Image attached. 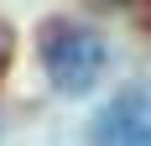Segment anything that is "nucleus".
Returning a JSON list of instances; mask_svg holds the SVG:
<instances>
[{"mask_svg": "<svg viewBox=\"0 0 151 146\" xmlns=\"http://www.w3.org/2000/svg\"><path fill=\"white\" fill-rule=\"evenodd\" d=\"M104 63H109V52L94 26H83V21H47L42 26V68L52 78V89L89 94L104 78Z\"/></svg>", "mask_w": 151, "mask_h": 146, "instance_id": "nucleus-1", "label": "nucleus"}, {"mask_svg": "<svg viewBox=\"0 0 151 146\" xmlns=\"http://www.w3.org/2000/svg\"><path fill=\"white\" fill-rule=\"evenodd\" d=\"M89 146H151V84H130L94 115Z\"/></svg>", "mask_w": 151, "mask_h": 146, "instance_id": "nucleus-2", "label": "nucleus"}]
</instances>
